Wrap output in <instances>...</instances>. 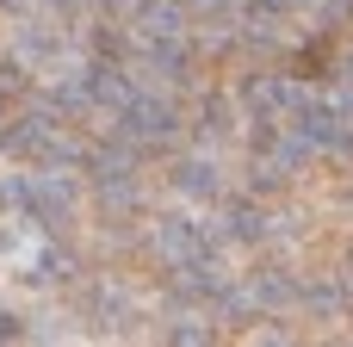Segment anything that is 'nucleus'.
<instances>
[{"instance_id":"f257e3e1","label":"nucleus","mask_w":353,"mask_h":347,"mask_svg":"<svg viewBox=\"0 0 353 347\" xmlns=\"http://www.w3.org/2000/svg\"><path fill=\"white\" fill-rule=\"evenodd\" d=\"M31 255H37V230L31 224H0V267L6 273H19V267H31Z\"/></svg>"}]
</instances>
